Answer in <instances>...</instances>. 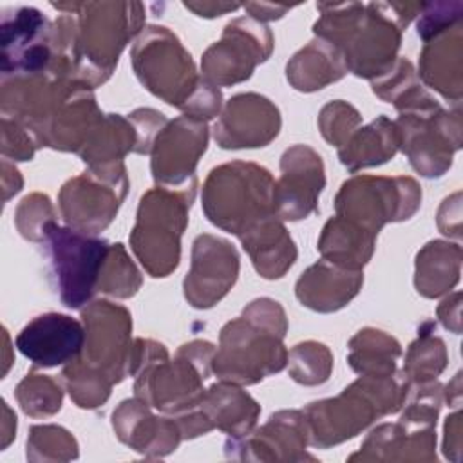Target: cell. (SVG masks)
Segmentation results:
<instances>
[{"mask_svg":"<svg viewBox=\"0 0 463 463\" xmlns=\"http://www.w3.org/2000/svg\"><path fill=\"white\" fill-rule=\"evenodd\" d=\"M141 398L125 400L112 414V427L119 441L146 458H163L183 439L175 420L157 418Z\"/></svg>","mask_w":463,"mask_h":463,"instance_id":"7402d4cb","label":"cell"},{"mask_svg":"<svg viewBox=\"0 0 463 463\" xmlns=\"http://www.w3.org/2000/svg\"><path fill=\"white\" fill-rule=\"evenodd\" d=\"M461 14H463V2L459 0L425 4L418 20V34L421 36L423 42H427L436 34L459 24Z\"/></svg>","mask_w":463,"mask_h":463,"instance_id":"ee69618b","label":"cell"},{"mask_svg":"<svg viewBox=\"0 0 463 463\" xmlns=\"http://www.w3.org/2000/svg\"><path fill=\"white\" fill-rule=\"evenodd\" d=\"M257 273L264 279H280L293 266L297 248L282 221L273 213L239 235Z\"/></svg>","mask_w":463,"mask_h":463,"instance_id":"4316f807","label":"cell"},{"mask_svg":"<svg viewBox=\"0 0 463 463\" xmlns=\"http://www.w3.org/2000/svg\"><path fill=\"white\" fill-rule=\"evenodd\" d=\"M409 391L403 374L360 376L338 396L313 402L306 416L309 443L318 449L338 445L354 438L374 420L402 409Z\"/></svg>","mask_w":463,"mask_h":463,"instance_id":"7a4b0ae2","label":"cell"},{"mask_svg":"<svg viewBox=\"0 0 463 463\" xmlns=\"http://www.w3.org/2000/svg\"><path fill=\"white\" fill-rule=\"evenodd\" d=\"M345 72L349 71L340 49L317 36L286 65L288 81L302 92L324 89L344 78Z\"/></svg>","mask_w":463,"mask_h":463,"instance_id":"f1b7e54d","label":"cell"},{"mask_svg":"<svg viewBox=\"0 0 463 463\" xmlns=\"http://www.w3.org/2000/svg\"><path fill=\"white\" fill-rule=\"evenodd\" d=\"M52 7L78 14V81L89 89L110 78L121 51L145 22V7L139 2H72Z\"/></svg>","mask_w":463,"mask_h":463,"instance_id":"3957f363","label":"cell"},{"mask_svg":"<svg viewBox=\"0 0 463 463\" xmlns=\"http://www.w3.org/2000/svg\"><path fill=\"white\" fill-rule=\"evenodd\" d=\"M289 376L302 385L324 383L333 369V356L327 345L307 340L288 351Z\"/></svg>","mask_w":463,"mask_h":463,"instance_id":"f35d334b","label":"cell"},{"mask_svg":"<svg viewBox=\"0 0 463 463\" xmlns=\"http://www.w3.org/2000/svg\"><path fill=\"white\" fill-rule=\"evenodd\" d=\"M92 89L76 87L47 123L40 146H51L63 152H80L90 134L103 119Z\"/></svg>","mask_w":463,"mask_h":463,"instance_id":"cb8c5ba5","label":"cell"},{"mask_svg":"<svg viewBox=\"0 0 463 463\" xmlns=\"http://www.w3.org/2000/svg\"><path fill=\"white\" fill-rule=\"evenodd\" d=\"M251 18L259 20V22H266V20H277V18H282L289 9H293L295 5H288V4H266V2H260V4H255V2H250V4H244L242 5Z\"/></svg>","mask_w":463,"mask_h":463,"instance_id":"7dc6e473","label":"cell"},{"mask_svg":"<svg viewBox=\"0 0 463 463\" xmlns=\"http://www.w3.org/2000/svg\"><path fill=\"white\" fill-rule=\"evenodd\" d=\"M239 253L226 239L204 233L194 241L192 266L184 277L186 300L197 309L215 306L235 284Z\"/></svg>","mask_w":463,"mask_h":463,"instance_id":"ac0fdd59","label":"cell"},{"mask_svg":"<svg viewBox=\"0 0 463 463\" xmlns=\"http://www.w3.org/2000/svg\"><path fill=\"white\" fill-rule=\"evenodd\" d=\"M208 146L206 121L179 116L168 121L152 145V177L161 186H183L195 179V166Z\"/></svg>","mask_w":463,"mask_h":463,"instance_id":"2e32d148","label":"cell"},{"mask_svg":"<svg viewBox=\"0 0 463 463\" xmlns=\"http://www.w3.org/2000/svg\"><path fill=\"white\" fill-rule=\"evenodd\" d=\"M400 148L398 130L387 116H378L369 125L356 128L338 148V157L349 172L389 161Z\"/></svg>","mask_w":463,"mask_h":463,"instance_id":"4dcf8cb0","label":"cell"},{"mask_svg":"<svg viewBox=\"0 0 463 463\" xmlns=\"http://www.w3.org/2000/svg\"><path fill=\"white\" fill-rule=\"evenodd\" d=\"M197 177L183 186H154L143 194L130 248L150 277H168L181 259V235L188 224Z\"/></svg>","mask_w":463,"mask_h":463,"instance_id":"277c9868","label":"cell"},{"mask_svg":"<svg viewBox=\"0 0 463 463\" xmlns=\"http://www.w3.org/2000/svg\"><path fill=\"white\" fill-rule=\"evenodd\" d=\"M326 186L322 157L306 145H293L280 157V179L275 181L273 208L280 221H300L318 210Z\"/></svg>","mask_w":463,"mask_h":463,"instance_id":"e0dca14e","label":"cell"},{"mask_svg":"<svg viewBox=\"0 0 463 463\" xmlns=\"http://www.w3.org/2000/svg\"><path fill=\"white\" fill-rule=\"evenodd\" d=\"M141 284V273L130 260L125 246L121 242L110 244L98 280V291L116 298H128L137 293Z\"/></svg>","mask_w":463,"mask_h":463,"instance_id":"8d00e7d4","label":"cell"},{"mask_svg":"<svg viewBox=\"0 0 463 463\" xmlns=\"http://www.w3.org/2000/svg\"><path fill=\"white\" fill-rule=\"evenodd\" d=\"M14 222L24 239L43 242L49 230L56 224V212L51 199L38 192L24 197L16 208Z\"/></svg>","mask_w":463,"mask_h":463,"instance_id":"60d3db41","label":"cell"},{"mask_svg":"<svg viewBox=\"0 0 463 463\" xmlns=\"http://www.w3.org/2000/svg\"><path fill=\"white\" fill-rule=\"evenodd\" d=\"M2 183H4V201L5 203L9 201L11 195L20 192V188L24 184V179H22L20 172L7 159L2 161Z\"/></svg>","mask_w":463,"mask_h":463,"instance_id":"816d5d0a","label":"cell"},{"mask_svg":"<svg viewBox=\"0 0 463 463\" xmlns=\"http://www.w3.org/2000/svg\"><path fill=\"white\" fill-rule=\"evenodd\" d=\"M364 284L362 269H345L326 259L309 266L295 286V295L302 306L331 313L349 304Z\"/></svg>","mask_w":463,"mask_h":463,"instance_id":"603a6c76","label":"cell"},{"mask_svg":"<svg viewBox=\"0 0 463 463\" xmlns=\"http://www.w3.org/2000/svg\"><path fill=\"white\" fill-rule=\"evenodd\" d=\"M78 458L74 436L58 425H34L27 438V459L31 461H69Z\"/></svg>","mask_w":463,"mask_h":463,"instance_id":"ab89813d","label":"cell"},{"mask_svg":"<svg viewBox=\"0 0 463 463\" xmlns=\"http://www.w3.org/2000/svg\"><path fill=\"white\" fill-rule=\"evenodd\" d=\"M128 190L123 163L89 168L69 179L58 195L61 219L69 228L94 233L103 232L116 217Z\"/></svg>","mask_w":463,"mask_h":463,"instance_id":"7c38bea8","label":"cell"},{"mask_svg":"<svg viewBox=\"0 0 463 463\" xmlns=\"http://www.w3.org/2000/svg\"><path fill=\"white\" fill-rule=\"evenodd\" d=\"M271 51L273 34L262 22L251 16L235 18L224 27L221 40L204 51L203 78L215 87L241 83L269 58Z\"/></svg>","mask_w":463,"mask_h":463,"instance_id":"4fadbf2b","label":"cell"},{"mask_svg":"<svg viewBox=\"0 0 463 463\" xmlns=\"http://www.w3.org/2000/svg\"><path fill=\"white\" fill-rule=\"evenodd\" d=\"M360 121V112L342 99L327 103L318 116V127L324 139L338 148L351 137V134L358 128Z\"/></svg>","mask_w":463,"mask_h":463,"instance_id":"b9f144b4","label":"cell"},{"mask_svg":"<svg viewBox=\"0 0 463 463\" xmlns=\"http://www.w3.org/2000/svg\"><path fill=\"white\" fill-rule=\"evenodd\" d=\"M309 432L302 411H280L273 414L255 432L232 438L224 443V452L233 459L253 461H302L315 459L306 454Z\"/></svg>","mask_w":463,"mask_h":463,"instance_id":"d6986e66","label":"cell"},{"mask_svg":"<svg viewBox=\"0 0 463 463\" xmlns=\"http://www.w3.org/2000/svg\"><path fill=\"white\" fill-rule=\"evenodd\" d=\"M130 60L143 87L179 110L186 109L204 81L197 74L190 52L163 25H148L141 33L130 51Z\"/></svg>","mask_w":463,"mask_h":463,"instance_id":"ba28073f","label":"cell"},{"mask_svg":"<svg viewBox=\"0 0 463 463\" xmlns=\"http://www.w3.org/2000/svg\"><path fill=\"white\" fill-rule=\"evenodd\" d=\"M128 119L134 123L137 132V145L134 152L150 154L157 134L168 123V119L165 118V114L154 109H136L132 114H128Z\"/></svg>","mask_w":463,"mask_h":463,"instance_id":"bcb514c9","label":"cell"},{"mask_svg":"<svg viewBox=\"0 0 463 463\" xmlns=\"http://www.w3.org/2000/svg\"><path fill=\"white\" fill-rule=\"evenodd\" d=\"M288 320L282 306L271 298L250 302L242 315L230 320L219 335L212 371L222 382L253 385L288 364L284 335Z\"/></svg>","mask_w":463,"mask_h":463,"instance_id":"6da1fadb","label":"cell"},{"mask_svg":"<svg viewBox=\"0 0 463 463\" xmlns=\"http://www.w3.org/2000/svg\"><path fill=\"white\" fill-rule=\"evenodd\" d=\"M418 76L412 63L407 58H398L396 63L380 78L371 81L373 92L387 101L396 105L409 90L418 87Z\"/></svg>","mask_w":463,"mask_h":463,"instance_id":"7bdbcfd3","label":"cell"},{"mask_svg":"<svg viewBox=\"0 0 463 463\" xmlns=\"http://www.w3.org/2000/svg\"><path fill=\"white\" fill-rule=\"evenodd\" d=\"M280 125V112L271 99L246 92L224 105L213 137L222 148H257L269 145L279 136Z\"/></svg>","mask_w":463,"mask_h":463,"instance_id":"ffe728a7","label":"cell"},{"mask_svg":"<svg viewBox=\"0 0 463 463\" xmlns=\"http://www.w3.org/2000/svg\"><path fill=\"white\" fill-rule=\"evenodd\" d=\"M195 411L210 430L219 429L232 438H242L253 430L260 405L237 383L221 380L204 389Z\"/></svg>","mask_w":463,"mask_h":463,"instance_id":"d4e9b609","label":"cell"},{"mask_svg":"<svg viewBox=\"0 0 463 463\" xmlns=\"http://www.w3.org/2000/svg\"><path fill=\"white\" fill-rule=\"evenodd\" d=\"M394 125L400 148L418 174L439 177L450 168L452 156L461 146L459 105L445 110L429 96L421 103L402 110Z\"/></svg>","mask_w":463,"mask_h":463,"instance_id":"9c48e42d","label":"cell"},{"mask_svg":"<svg viewBox=\"0 0 463 463\" xmlns=\"http://www.w3.org/2000/svg\"><path fill=\"white\" fill-rule=\"evenodd\" d=\"M2 76L49 72L52 49V22L36 7L4 11L0 24Z\"/></svg>","mask_w":463,"mask_h":463,"instance_id":"9a60e30c","label":"cell"},{"mask_svg":"<svg viewBox=\"0 0 463 463\" xmlns=\"http://www.w3.org/2000/svg\"><path fill=\"white\" fill-rule=\"evenodd\" d=\"M38 143L34 136L18 121L2 116V154L14 161H31Z\"/></svg>","mask_w":463,"mask_h":463,"instance_id":"f6af8a7d","label":"cell"},{"mask_svg":"<svg viewBox=\"0 0 463 463\" xmlns=\"http://www.w3.org/2000/svg\"><path fill=\"white\" fill-rule=\"evenodd\" d=\"M14 396L22 411L31 418H47L61 409L63 391L47 374L29 373L16 387Z\"/></svg>","mask_w":463,"mask_h":463,"instance_id":"74e56055","label":"cell"},{"mask_svg":"<svg viewBox=\"0 0 463 463\" xmlns=\"http://www.w3.org/2000/svg\"><path fill=\"white\" fill-rule=\"evenodd\" d=\"M402 347L385 331L365 327L349 340V365L364 376H391L396 373V360Z\"/></svg>","mask_w":463,"mask_h":463,"instance_id":"836d02e7","label":"cell"},{"mask_svg":"<svg viewBox=\"0 0 463 463\" xmlns=\"http://www.w3.org/2000/svg\"><path fill=\"white\" fill-rule=\"evenodd\" d=\"M275 179L269 170L246 161L215 166L203 184V210L212 224L233 235L275 213Z\"/></svg>","mask_w":463,"mask_h":463,"instance_id":"5b68a950","label":"cell"},{"mask_svg":"<svg viewBox=\"0 0 463 463\" xmlns=\"http://www.w3.org/2000/svg\"><path fill=\"white\" fill-rule=\"evenodd\" d=\"M459 300H461V293H454L452 297L445 298L439 307H438V317L443 322V326L450 331H454L456 335L461 331L459 327Z\"/></svg>","mask_w":463,"mask_h":463,"instance_id":"c3c4849f","label":"cell"},{"mask_svg":"<svg viewBox=\"0 0 463 463\" xmlns=\"http://www.w3.org/2000/svg\"><path fill=\"white\" fill-rule=\"evenodd\" d=\"M136 145L137 132L134 123L119 114H105L78 154L89 168H98L123 163V157L134 152Z\"/></svg>","mask_w":463,"mask_h":463,"instance_id":"d6a6232c","label":"cell"},{"mask_svg":"<svg viewBox=\"0 0 463 463\" xmlns=\"http://www.w3.org/2000/svg\"><path fill=\"white\" fill-rule=\"evenodd\" d=\"M420 201L421 188L412 177L356 175L340 186L335 210L338 217L378 235L383 224L412 217Z\"/></svg>","mask_w":463,"mask_h":463,"instance_id":"8fae6325","label":"cell"},{"mask_svg":"<svg viewBox=\"0 0 463 463\" xmlns=\"http://www.w3.org/2000/svg\"><path fill=\"white\" fill-rule=\"evenodd\" d=\"M54 288L69 309L87 306L98 291V280L110 244L69 226L54 224L45 241Z\"/></svg>","mask_w":463,"mask_h":463,"instance_id":"30bf717a","label":"cell"},{"mask_svg":"<svg viewBox=\"0 0 463 463\" xmlns=\"http://www.w3.org/2000/svg\"><path fill=\"white\" fill-rule=\"evenodd\" d=\"M85 345L83 362L103 371L114 383L132 376V317L127 307L110 300H94L81 311Z\"/></svg>","mask_w":463,"mask_h":463,"instance_id":"5bb4252c","label":"cell"},{"mask_svg":"<svg viewBox=\"0 0 463 463\" xmlns=\"http://www.w3.org/2000/svg\"><path fill=\"white\" fill-rule=\"evenodd\" d=\"M213 354V344L194 340L181 345L174 360L168 354L150 360L134 374L136 396L170 416L195 409L204 392L203 382L212 373Z\"/></svg>","mask_w":463,"mask_h":463,"instance_id":"8992f818","label":"cell"},{"mask_svg":"<svg viewBox=\"0 0 463 463\" xmlns=\"http://www.w3.org/2000/svg\"><path fill=\"white\" fill-rule=\"evenodd\" d=\"M420 76L443 98L461 99V22L425 42Z\"/></svg>","mask_w":463,"mask_h":463,"instance_id":"83f0119b","label":"cell"},{"mask_svg":"<svg viewBox=\"0 0 463 463\" xmlns=\"http://www.w3.org/2000/svg\"><path fill=\"white\" fill-rule=\"evenodd\" d=\"M61 378L72 402L81 409H96L103 405L114 385L103 371L89 365L80 356L63 367Z\"/></svg>","mask_w":463,"mask_h":463,"instance_id":"e575fe53","label":"cell"},{"mask_svg":"<svg viewBox=\"0 0 463 463\" xmlns=\"http://www.w3.org/2000/svg\"><path fill=\"white\" fill-rule=\"evenodd\" d=\"M4 412H5V418H4V432H2V436H4L2 449H5L9 445L14 430H16V416L11 412V409L7 407L5 402H4Z\"/></svg>","mask_w":463,"mask_h":463,"instance_id":"f5cc1de1","label":"cell"},{"mask_svg":"<svg viewBox=\"0 0 463 463\" xmlns=\"http://www.w3.org/2000/svg\"><path fill=\"white\" fill-rule=\"evenodd\" d=\"M436 432L434 429L409 430L402 423H385L376 427L362 443L360 452L349 456L369 461H432Z\"/></svg>","mask_w":463,"mask_h":463,"instance_id":"484cf974","label":"cell"},{"mask_svg":"<svg viewBox=\"0 0 463 463\" xmlns=\"http://www.w3.org/2000/svg\"><path fill=\"white\" fill-rule=\"evenodd\" d=\"M423 5L425 2L367 4L338 45L347 71L369 81L383 76L398 60L402 31L421 13Z\"/></svg>","mask_w":463,"mask_h":463,"instance_id":"52a82bcc","label":"cell"},{"mask_svg":"<svg viewBox=\"0 0 463 463\" xmlns=\"http://www.w3.org/2000/svg\"><path fill=\"white\" fill-rule=\"evenodd\" d=\"M85 345V326L65 313H43L16 336L18 351L34 367H58L76 360Z\"/></svg>","mask_w":463,"mask_h":463,"instance_id":"44dd1931","label":"cell"},{"mask_svg":"<svg viewBox=\"0 0 463 463\" xmlns=\"http://www.w3.org/2000/svg\"><path fill=\"white\" fill-rule=\"evenodd\" d=\"M459 420H461L459 412H454V414L447 416V423H445L443 452H445L447 458H450V459H454V461H458L456 456H454V452H459V430H461Z\"/></svg>","mask_w":463,"mask_h":463,"instance_id":"681fc988","label":"cell"},{"mask_svg":"<svg viewBox=\"0 0 463 463\" xmlns=\"http://www.w3.org/2000/svg\"><path fill=\"white\" fill-rule=\"evenodd\" d=\"M376 233L335 215L329 219L318 239V251L322 259L345 268L362 269L373 257Z\"/></svg>","mask_w":463,"mask_h":463,"instance_id":"f546056e","label":"cell"},{"mask_svg":"<svg viewBox=\"0 0 463 463\" xmlns=\"http://www.w3.org/2000/svg\"><path fill=\"white\" fill-rule=\"evenodd\" d=\"M461 248L445 241H430L416 255L414 284L427 298L450 291L459 280Z\"/></svg>","mask_w":463,"mask_h":463,"instance_id":"1f68e13d","label":"cell"},{"mask_svg":"<svg viewBox=\"0 0 463 463\" xmlns=\"http://www.w3.org/2000/svg\"><path fill=\"white\" fill-rule=\"evenodd\" d=\"M184 7L194 11L197 16L213 18V16H221L230 11H237L241 5L239 4H224V2H184Z\"/></svg>","mask_w":463,"mask_h":463,"instance_id":"f907efd6","label":"cell"},{"mask_svg":"<svg viewBox=\"0 0 463 463\" xmlns=\"http://www.w3.org/2000/svg\"><path fill=\"white\" fill-rule=\"evenodd\" d=\"M447 365V351L441 338L432 335V329H420V336L409 345L403 376L409 383L434 382Z\"/></svg>","mask_w":463,"mask_h":463,"instance_id":"d590c367","label":"cell"}]
</instances>
